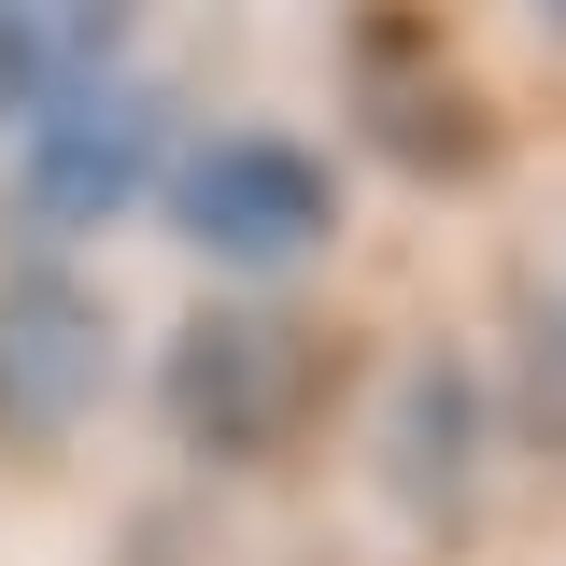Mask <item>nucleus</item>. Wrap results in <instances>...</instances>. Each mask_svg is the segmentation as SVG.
Returning a JSON list of instances; mask_svg holds the SVG:
<instances>
[{"label":"nucleus","instance_id":"3","mask_svg":"<svg viewBox=\"0 0 566 566\" xmlns=\"http://www.w3.org/2000/svg\"><path fill=\"white\" fill-rule=\"evenodd\" d=\"M312 397H326V354H312V326L283 297H212V312H185V340H170V424L199 453H283Z\"/></svg>","mask_w":566,"mask_h":566},{"label":"nucleus","instance_id":"2","mask_svg":"<svg viewBox=\"0 0 566 566\" xmlns=\"http://www.w3.org/2000/svg\"><path fill=\"white\" fill-rule=\"evenodd\" d=\"M170 227L199 241L212 270H312L326 241H340V170L312 156V142H283V128H227L199 142L185 170H170Z\"/></svg>","mask_w":566,"mask_h":566},{"label":"nucleus","instance_id":"4","mask_svg":"<svg viewBox=\"0 0 566 566\" xmlns=\"http://www.w3.org/2000/svg\"><path fill=\"white\" fill-rule=\"evenodd\" d=\"M114 397V312L71 270H14L0 283V439H71Z\"/></svg>","mask_w":566,"mask_h":566},{"label":"nucleus","instance_id":"5","mask_svg":"<svg viewBox=\"0 0 566 566\" xmlns=\"http://www.w3.org/2000/svg\"><path fill=\"white\" fill-rule=\"evenodd\" d=\"M128 14L142 0H0V71H14V99H43L71 71H114L128 57Z\"/></svg>","mask_w":566,"mask_h":566},{"label":"nucleus","instance_id":"7","mask_svg":"<svg viewBox=\"0 0 566 566\" xmlns=\"http://www.w3.org/2000/svg\"><path fill=\"white\" fill-rule=\"evenodd\" d=\"M553 14H566V0H553Z\"/></svg>","mask_w":566,"mask_h":566},{"label":"nucleus","instance_id":"1","mask_svg":"<svg viewBox=\"0 0 566 566\" xmlns=\"http://www.w3.org/2000/svg\"><path fill=\"white\" fill-rule=\"evenodd\" d=\"M142 185H170V114L142 71H71L29 99V142H14V212L29 227H114Z\"/></svg>","mask_w":566,"mask_h":566},{"label":"nucleus","instance_id":"6","mask_svg":"<svg viewBox=\"0 0 566 566\" xmlns=\"http://www.w3.org/2000/svg\"><path fill=\"white\" fill-rule=\"evenodd\" d=\"M0 114H14V71H0Z\"/></svg>","mask_w":566,"mask_h":566}]
</instances>
